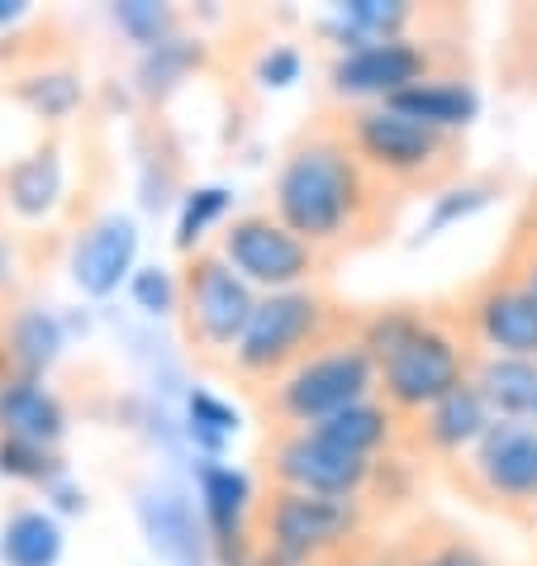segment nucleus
I'll list each match as a JSON object with an SVG mask.
<instances>
[{"mask_svg":"<svg viewBox=\"0 0 537 566\" xmlns=\"http://www.w3.org/2000/svg\"><path fill=\"white\" fill-rule=\"evenodd\" d=\"M367 500H334L266 485L257 505V566H334L371 538Z\"/></svg>","mask_w":537,"mask_h":566,"instance_id":"obj_5","label":"nucleus"},{"mask_svg":"<svg viewBox=\"0 0 537 566\" xmlns=\"http://www.w3.org/2000/svg\"><path fill=\"white\" fill-rule=\"evenodd\" d=\"M376 396V361L357 343V334H343L309 353L299 367H291L281 381L262 390L266 429H314V423L343 415L347 405Z\"/></svg>","mask_w":537,"mask_h":566,"instance_id":"obj_6","label":"nucleus"},{"mask_svg":"<svg viewBox=\"0 0 537 566\" xmlns=\"http://www.w3.org/2000/svg\"><path fill=\"white\" fill-rule=\"evenodd\" d=\"M314 433H324L328 443H338L343 452H357V458H367V462H381V458H390V452L404 448L409 423L394 415L381 396H371V400L347 405V410L334 415V419L314 423Z\"/></svg>","mask_w":537,"mask_h":566,"instance_id":"obj_21","label":"nucleus"},{"mask_svg":"<svg viewBox=\"0 0 537 566\" xmlns=\"http://www.w3.org/2000/svg\"><path fill=\"white\" fill-rule=\"evenodd\" d=\"M67 423H72L67 400H62L43 376H10V381L0 386V438L62 448Z\"/></svg>","mask_w":537,"mask_h":566,"instance_id":"obj_20","label":"nucleus"},{"mask_svg":"<svg viewBox=\"0 0 537 566\" xmlns=\"http://www.w3.org/2000/svg\"><path fill=\"white\" fill-rule=\"evenodd\" d=\"M347 144L361 157V167L394 196H438L442 186L462 181V138L433 134L419 119L400 115L390 105H357L338 109Z\"/></svg>","mask_w":537,"mask_h":566,"instance_id":"obj_4","label":"nucleus"},{"mask_svg":"<svg viewBox=\"0 0 537 566\" xmlns=\"http://www.w3.org/2000/svg\"><path fill=\"white\" fill-rule=\"evenodd\" d=\"M233 219V186L224 181H200L186 186L177 200V229H171V243H177L181 258H196L210 248V233L219 239L224 224Z\"/></svg>","mask_w":537,"mask_h":566,"instance_id":"obj_27","label":"nucleus"},{"mask_svg":"<svg viewBox=\"0 0 537 566\" xmlns=\"http://www.w3.org/2000/svg\"><path fill=\"white\" fill-rule=\"evenodd\" d=\"M433 72H448V57L438 53V39L409 34V39H381V43H361V49L334 53L324 72V86L338 101V109H357V105H386Z\"/></svg>","mask_w":537,"mask_h":566,"instance_id":"obj_10","label":"nucleus"},{"mask_svg":"<svg viewBox=\"0 0 537 566\" xmlns=\"http://www.w3.org/2000/svg\"><path fill=\"white\" fill-rule=\"evenodd\" d=\"M495 200H499L495 181H452V186H442L438 196H429V219H423V229H419V243H433L438 233H448L452 224L481 214L485 206H495Z\"/></svg>","mask_w":537,"mask_h":566,"instance_id":"obj_31","label":"nucleus"},{"mask_svg":"<svg viewBox=\"0 0 537 566\" xmlns=\"http://www.w3.org/2000/svg\"><path fill=\"white\" fill-rule=\"evenodd\" d=\"M24 14H29L24 0H0V34H6V29H10L14 20H24Z\"/></svg>","mask_w":537,"mask_h":566,"instance_id":"obj_38","label":"nucleus"},{"mask_svg":"<svg viewBox=\"0 0 537 566\" xmlns=\"http://www.w3.org/2000/svg\"><path fill=\"white\" fill-rule=\"evenodd\" d=\"M243 429V415L219 396L210 386H191L186 390V405H181V438L196 448V458L204 462H224V448L229 438H239Z\"/></svg>","mask_w":537,"mask_h":566,"instance_id":"obj_28","label":"nucleus"},{"mask_svg":"<svg viewBox=\"0 0 537 566\" xmlns=\"http://www.w3.org/2000/svg\"><path fill=\"white\" fill-rule=\"evenodd\" d=\"M20 272H24V253H20V239L0 229V301H10L20 291Z\"/></svg>","mask_w":537,"mask_h":566,"instance_id":"obj_35","label":"nucleus"},{"mask_svg":"<svg viewBox=\"0 0 537 566\" xmlns=\"http://www.w3.org/2000/svg\"><path fill=\"white\" fill-rule=\"evenodd\" d=\"M528 533H533V543H537V510L528 514Z\"/></svg>","mask_w":537,"mask_h":566,"instance_id":"obj_40","label":"nucleus"},{"mask_svg":"<svg viewBox=\"0 0 537 566\" xmlns=\"http://www.w3.org/2000/svg\"><path fill=\"white\" fill-rule=\"evenodd\" d=\"M533 206H537V196H533Z\"/></svg>","mask_w":537,"mask_h":566,"instance_id":"obj_41","label":"nucleus"},{"mask_svg":"<svg viewBox=\"0 0 537 566\" xmlns=\"http://www.w3.org/2000/svg\"><path fill=\"white\" fill-rule=\"evenodd\" d=\"M452 310L476 353L537 357V295L504 262L471 281Z\"/></svg>","mask_w":537,"mask_h":566,"instance_id":"obj_12","label":"nucleus"},{"mask_svg":"<svg viewBox=\"0 0 537 566\" xmlns=\"http://www.w3.org/2000/svg\"><path fill=\"white\" fill-rule=\"evenodd\" d=\"M471 386L481 390L485 410L495 419L537 423V357L476 353V361H471Z\"/></svg>","mask_w":537,"mask_h":566,"instance_id":"obj_22","label":"nucleus"},{"mask_svg":"<svg viewBox=\"0 0 537 566\" xmlns=\"http://www.w3.org/2000/svg\"><path fill=\"white\" fill-rule=\"evenodd\" d=\"M334 566H394L390 562V547H357V553H347L343 562H334Z\"/></svg>","mask_w":537,"mask_h":566,"instance_id":"obj_37","label":"nucleus"},{"mask_svg":"<svg viewBox=\"0 0 537 566\" xmlns=\"http://www.w3.org/2000/svg\"><path fill=\"white\" fill-rule=\"evenodd\" d=\"M10 96L29 119L67 124L82 109L86 86H82V72L67 67V62H34V67H20L10 76Z\"/></svg>","mask_w":537,"mask_h":566,"instance_id":"obj_23","label":"nucleus"},{"mask_svg":"<svg viewBox=\"0 0 537 566\" xmlns=\"http://www.w3.org/2000/svg\"><path fill=\"white\" fill-rule=\"evenodd\" d=\"M489 423H495V415L485 410L481 390L471 381H462L456 390H448L442 400H433L419 419H409L404 448L414 452V458L438 462V467H456L485 438Z\"/></svg>","mask_w":537,"mask_h":566,"instance_id":"obj_14","label":"nucleus"},{"mask_svg":"<svg viewBox=\"0 0 537 566\" xmlns=\"http://www.w3.org/2000/svg\"><path fill=\"white\" fill-rule=\"evenodd\" d=\"M0 476L14 485H34L49 491L62 476H72L62 448H43V443H24V438H0Z\"/></svg>","mask_w":537,"mask_h":566,"instance_id":"obj_30","label":"nucleus"},{"mask_svg":"<svg viewBox=\"0 0 537 566\" xmlns=\"http://www.w3.org/2000/svg\"><path fill=\"white\" fill-rule=\"evenodd\" d=\"M109 24L119 29V39H129L138 53L157 49V43L181 34V10L167 6V0H115L109 6Z\"/></svg>","mask_w":537,"mask_h":566,"instance_id":"obj_29","label":"nucleus"},{"mask_svg":"<svg viewBox=\"0 0 537 566\" xmlns=\"http://www.w3.org/2000/svg\"><path fill=\"white\" fill-rule=\"evenodd\" d=\"M352 334L376 361V396L404 423L419 419L448 390L471 381L476 348L452 305H376L357 314Z\"/></svg>","mask_w":537,"mask_h":566,"instance_id":"obj_2","label":"nucleus"},{"mask_svg":"<svg viewBox=\"0 0 537 566\" xmlns=\"http://www.w3.org/2000/svg\"><path fill=\"white\" fill-rule=\"evenodd\" d=\"M43 500H49V510L62 518V514H86V491L82 485H76L72 476H62L57 485H49V491H43Z\"/></svg>","mask_w":537,"mask_h":566,"instance_id":"obj_36","label":"nucleus"},{"mask_svg":"<svg viewBox=\"0 0 537 566\" xmlns=\"http://www.w3.org/2000/svg\"><path fill=\"white\" fill-rule=\"evenodd\" d=\"M204 39H196V34H181L177 39H167V43H157V49H148V53H138V62H134V91L144 101H167L171 91H181L191 76L204 67Z\"/></svg>","mask_w":537,"mask_h":566,"instance_id":"obj_26","label":"nucleus"},{"mask_svg":"<svg viewBox=\"0 0 537 566\" xmlns=\"http://www.w3.org/2000/svg\"><path fill=\"white\" fill-rule=\"evenodd\" d=\"M394 566H495V557L471 538V533L429 518V524H414L400 543L390 547Z\"/></svg>","mask_w":537,"mask_h":566,"instance_id":"obj_25","label":"nucleus"},{"mask_svg":"<svg viewBox=\"0 0 537 566\" xmlns=\"http://www.w3.org/2000/svg\"><path fill=\"white\" fill-rule=\"evenodd\" d=\"M138 248H144V233H138L134 214L105 210L96 219H86L82 233L72 239L67 253V276L72 286L86 295V301H109L119 286H129V276L138 272Z\"/></svg>","mask_w":537,"mask_h":566,"instance_id":"obj_13","label":"nucleus"},{"mask_svg":"<svg viewBox=\"0 0 537 566\" xmlns=\"http://www.w3.org/2000/svg\"><path fill=\"white\" fill-rule=\"evenodd\" d=\"M266 210L324 258L352 253L394 224L400 196L361 167L338 115H319L299 129L266 186Z\"/></svg>","mask_w":537,"mask_h":566,"instance_id":"obj_1","label":"nucleus"},{"mask_svg":"<svg viewBox=\"0 0 537 566\" xmlns=\"http://www.w3.org/2000/svg\"><path fill=\"white\" fill-rule=\"evenodd\" d=\"M452 481L476 505L528 524L537 510V423L495 419L481 443L452 467Z\"/></svg>","mask_w":537,"mask_h":566,"instance_id":"obj_9","label":"nucleus"},{"mask_svg":"<svg viewBox=\"0 0 537 566\" xmlns=\"http://www.w3.org/2000/svg\"><path fill=\"white\" fill-rule=\"evenodd\" d=\"M138 524L148 533V547L167 566H214L210 533H204L200 505L171 485H148L138 491Z\"/></svg>","mask_w":537,"mask_h":566,"instance_id":"obj_15","label":"nucleus"},{"mask_svg":"<svg viewBox=\"0 0 537 566\" xmlns=\"http://www.w3.org/2000/svg\"><path fill=\"white\" fill-rule=\"evenodd\" d=\"M419 24H429V10H419L414 0H338L319 20V34L334 53H347L361 43L409 39L419 34Z\"/></svg>","mask_w":537,"mask_h":566,"instance_id":"obj_17","label":"nucleus"},{"mask_svg":"<svg viewBox=\"0 0 537 566\" xmlns=\"http://www.w3.org/2000/svg\"><path fill=\"white\" fill-rule=\"evenodd\" d=\"M67 553V528L49 505H20L0 524V562L6 566H57Z\"/></svg>","mask_w":537,"mask_h":566,"instance_id":"obj_24","label":"nucleus"},{"mask_svg":"<svg viewBox=\"0 0 537 566\" xmlns=\"http://www.w3.org/2000/svg\"><path fill=\"white\" fill-rule=\"evenodd\" d=\"M257 310V291L233 272V266L204 248V253L181 262V334L200 361H224L239 348L243 328Z\"/></svg>","mask_w":537,"mask_h":566,"instance_id":"obj_8","label":"nucleus"},{"mask_svg":"<svg viewBox=\"0 0 537 566\" xmlns=\"http://www.w3.org/2000/svg\"><path fill=\"white\" fill-rule=\"evenodd\" d=\"M390 109H400V115L409 119H419L423 129H433V134H448V138H462L471 124L481 119V91L476 82H466L462 72H433V76H423V82H414L409 91H400L394 101H386Z\"/></svg>","mask_w":537,"mask_h":566,"instance_id":"obj_18","label":"nucleus"},{"mask_svg":"<svg viewBox=\"0 0 537 566\" xmlns=\"http://www.w3.org/2000/svg\"><path fill=\"white\" fill-rule=\"evenodd\" d=\"M129 301L148 319H177L181 314V272H171L167 262H138V272L129 276Z\"/></svg>","mask_w":537,"mask_h":566,"instance_id":"obj_32","label":"nucleus"},{"mask_svg":"<svg viewBox=\"0 0 537 566\" xmlns=\"http://www.w3.org/2000/svg\"><path fill=\"white\" fill-rule=\"evenodd\" d=\"M381 462L343 452L314 429H272L262 443V476L276 491L334 495V500H371Z\"/></svg>","mask_w":537,"mask_h":566,"instance_id":"obj_11","label":"nucleus"},{"mask_svg":"<svg viewBox=\"0 0 537 566\" xmlns=\"http://www.w3.org/2000/svg\"><path fill=\"white\" fill-rule=\"evenodd\" d=\"M518 229L533 233V239H537V206H528V214H524V224H518Z\"/></svg>","mask_w":537,"mask_h":566,"instance_id":"obj_39","label":"nucleus"},{"mask_svg":"<svg viewBox=\"0 0 537 566\" xmlns=\"http://www.w3.org/2000/svg\"><path fill=\"white\" fill-rule=\"evenodd\" d=\"M0 343L10 353L14 376H43L49 381V371L67 353V319L49 305L14 301L0 310Z\"/></svg>","mask_w":537,"mask_h":566,"instance_id":"obj_19","label":"nucleus"},{"mask_svg":"<svg viewBox=\"0 0 537 566\" xmlns=\"http://www.w3.org/2000/svg\"><path fill=\"white\" fill-rule=\"evenodd\" d=\"M504 266H509V272L537 295V239L533 233H524V229L514 233V243L504 248Z\"/></svg>","mask_w":537,"mask_h":566,"instance_id":"obj_34","label":"nucleus"},{"mask_svg":"<svg viewBox=\"0 0 537 566\" xmlns=\"http://www.w3.org/2000/svg\"><path fill=\"white\" fill-rule=\"evenodd\" d=\"M299 76H305V53H299L295 43H266L257 62H252V82L266 91H286Z\"/></svg>","mask_w":537,"mask_h":566,"instance_id":"obj_33","label":"nucleus"},{"mask_svg":"<svg viewBox=\"0 0 537 566\" xmlns=\"http://www.w3.org/2000/svg\"><path fill=\"white\" fill-rule=\"evenodd\" d=\"M214 253L257 295L272 291H299V286H324L328 262L319 248H309L299 233H291L272 210H239L214 239Z\"/></svg>","mask_w":537,"mask_h":566,"instance_id":"obj_7","label":"nucleus"},{"mask_svg":"<svg viewBox=\"0 0 537 566\" xmlns=\"http://www.w3.org/2000/svg\"><path fill=\"white\" fill-rule=\"evenodd\" d=\"M357 328V314L343 310L324 286H299V291H272L257 295V310L243 328L239 348L229 357L233 381L248 390H262L281 381L291 367H299L309 353L334 343Z\"/></svg>","mask_w":537,"mask_h":566,"instance_id":"obj_3","label":"nucleus"},{"mask_svg":"<svg viewBox=\"0 0 537 566\" xmlns=\"http://www.w3.org/2000/svg\"><path fill=\"white\" fill-rule=\"evenodd\" d=\"M67 200V163L53 138H39L34 148L14 153L0 167V206H6L20 224H43L53 219Z\"/></svg>","mask_w":537,"mask_h":566,"instance_id":"obj_16","label":"nucleus"}]
</instances>
